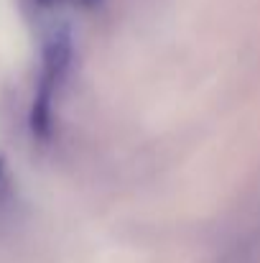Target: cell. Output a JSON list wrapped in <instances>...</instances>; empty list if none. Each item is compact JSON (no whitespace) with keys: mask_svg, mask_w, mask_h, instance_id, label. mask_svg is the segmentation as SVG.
Here are the masks:
<instances>
[{"mask_svg":"<svg viewBox=\"0 0 260 263\" xmlns=\"http://www.w3.org/2000/svg\"><path fill=\"white\" fill-rule=\"evenodd\" d=\"M82 3H85V5H97L99 0H82Z\"/></svg>","mask_w":260,"mask_h":263,"instance_id":"obj_2","label":"cell"},{"mask_svg":"<svg viewBox=\"0 0 260 263\" xmlns=\"http://www.w3.org/2000/svg\"><path fill=\"white\" fill-rule=\"evenodd\" d=\"M5 184V166H3V161H0V186Z\"/></svg>","mask_w":260,"mask_h":263,"instance_id":"obj_1","label":"cell"}]
</instances>
